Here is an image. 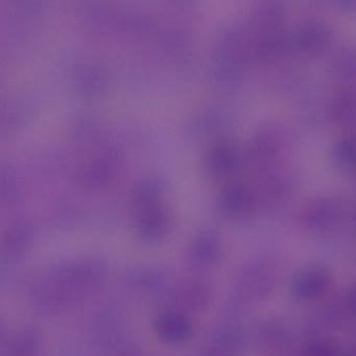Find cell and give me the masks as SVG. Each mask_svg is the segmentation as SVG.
<instances>
[{"label": "cell", "mask_w": 356, "mask_h": 356, "mask_svg": "<svg viewBox=\"0 0 356 356\" xmlns=\"http://www.w3.org/2000/svg\"><path fill=\"white\" fill-rule=\"evenodd\" d=\"M343 303L350 316H356V282L352 284L343 296Z\"/></svg>", "instance_id": "cell-16"}, {"label": "cell", "mask_w": 356, "mask_h": 356, "mask_svg": "<svg viewBox=\"0 0 356 356\" xmlns=\"http://www.w3.org/2000/svg\"><path fill=\"white\" fill-rule=\"evenodd\" d=\"M327 34L323 28L318 26H310L304 28L300 33L299 43L306 49H316L326 43Z\"/></svg>", "instance_id": "cell-13"}, {"label": "cell", "mask_w": 356, "mask_h": 356, "mask_svg": "<svg viewBox=\"0 0 356 356\" xmlns=\"http://www.w3.org/2000/svg\"><path fill=\"white\" fill-rule=\"evenodd\" d=\"M250 343L264 356H284L293 347V331L279 318H266L250 329Z\"/></svg>", "instance_id": "cell-4"}, {"label": "cell", "mask_w": 356, "mask_h": 356, "mask_svg": "<svg viewBox=\"0 0 356 356\" xmlns=\"http://www.w3.org/2000/svg\"><path fill=\"white\" fill-rule=\"evenodd\" d=\"M214 291L207 280L199 277L172 282L158 297L163 312H174L189 316L205 312L213 301Z\"/></svg>", "instance_id": "cell-2"}, {"label": "cell", "mask_w": 356, "mask_h": 356, "mask_svg": "<svg viewBox=\"0 0 356 356\" xmlns=\"http://www.w3.org/2000/svg\"><path fill=\"white\" fill-rule=\"evenodd\" d=\"M107 264L95 258L60 262L44 275L33 291L39 312L60 314L76 305L105 280Z\"/></svg>", "instance_id": "cell-1"}, {"label": "cell", "mask_w": 356, "mask_h": 356, "mask_svg": "<svg viewBox=\"0 0 356 356\" xmlns=\"http://www.w3.org/2000/svg\"><path fill=\"white\" fill-rule=\"evenodd\" d=\"M126 282L136 293L158 298L172 282V273L162 264H143L127 274Z\"/></svg>", "instance_id": "cell-7"}, {"label": "cell", "mask_w": 356, "mask_h": 356, "mask_svg": "<svg viewBox=\"0 0 356 356\" xmlns=\"http://www.w3.org/2000/svg\"><path fill=\"white\" fill-rule=\"evenodd\" d=\"M197 356H235L230 352L218 347V346L212 345V343H206L205 347L200 351Z\"/></svg>", "instance_id": "cell-17"}, {"label": "cell", "mask_w": 356, "mask_h": 356, "mask_svg": "<svg viewBox=\"0 0 356 356\" xmlns=\"http://www.w3.org/2000/svg\"><path fill=\"white\" fill-rule=\"evenodd\" d=\"M341 356H356V334L352 337L345 348H343V353Z\"/></svg>", "instance_id": "cell-19"}, {"label": "cell", "mask_w": 356, "mask_h": 356, "mask_svg": "<svg viewBox=\"0 0 356 356\" xmlns=\"http://www.w3.org/2000/svg\"><path fill=\"white\" fill-rule=\"evenodd\" d=\"M108 356H145L141 353L140 350L134 347L120 348L115 350L113 353L109 354Z\"/></svg>", "instance_id": "cell-18"}, {"label": "cell", "mask_w": 356, "mask_h": 356, "mask_svg": "<svg viewBox=\"0 0 356 356\" xmlns=\"http://www.w3.org/2000/svg\"><path fill=\"white\" fill-rule=\"evenodd\" d=\"M154 333L161 343L179 346L193 339L195 328L189 316L174 312H162L154 318Z\"/></svg>", "instance_id": "cell-8"}, {"label": "cell", "mask_w": 356, "mask_h": 356, "mask_svg": "<svg viewBox=\"0 0 356 356\" xmlns=\"http://www.w3.org/2000/svg\"><path fill=\"white\" fill-rule=\"evenodd\" d=\"M34 239V233L29 226L15 227L8 232L3 241L1 252L9 260L22 257L30 249Z\"/></svg>", "instance_id": "cell-11"}, {"label": "cell", "mask_w": 356, "mask_h": 356, "mask_svg": "<svg viewBox=\"0 0 356 356\" xmlns=\"http://www.w3.org/2000/svg\"><path fill=\"white\" fill-rule=\"evenodd\" d=\"M343 347L334 337L316 334L302 345L300 356H341Z\"/></svg>", "instance_id": "cell-12"}, {"label": "cell", "mask_w": 356, "mask_h": 356, "mask_svg": "<svg viewBox=\"0 0 356 356\" xmlns=\"http://www.w3.org/2000/svg\"><path fill=\"white\" fill-rule=\"evenodd\" d=\"M343 216V208L337 201L320 200L304 210L302 220L308 230L323 233L337 228Z\"/></svg>", "instance_id": "cell-9"}, {"label": "cell", "mask_w": 356, "mask_h": 356, "mask_svg": "<svg viewBox=\"0 0 356 356\" xmlns=\"http://www.w3.org/2000/svg\"><path fill=\"white\" fill-rule=\"evenodd\" d=\"M41 334L33 327H22L8 333L0 347L1 356H35L41 347Z\"/></svg>", "instance_id": "cell-10"}, {"label": "cell", "mask_w": 356, "mask_h": 356, "mask_svg": "<svg viewBox=\"0 0 356 356\" xmlns=\"http://www.w3.org/2000/svg\"><path fill=\"white\" fill-rule=\"evenodd\" d=\"M337 159L346 168H356V137L341 141L337 151Z\"/></svg>", "instance_id": "cell-14"}, {"label": "cell", "mask_w": 356, "mask_h": 356, "mask_svg": "<svg viewBox=\"0 0 356 356\" xmlns=\"http://www.w3.org/2000/svg\"><path fill=\"white\" fill-rule=\"evenodd\" d=\"M278 283L276 266L266 259L247 262L237 273L233 284L235 304L261 302L274 293Z\"/></svg>", "instance_id": "cell-3"}, {"label": "cell", "mask_w": 356, "mask_h": 356, "mask_svg": "<svg viewBox=\"0 0 356 356\" xmlns=\"http://www.w3.org/2000/svg\"><path fill=\"white\" fill-rule=\"evenodd\" d=\"M224 255L222 238L214 231H204L193 238L186 252V261L195 270H207L220 264Z\"/></svg>", "instance_id": "cell-6"}, {"label": "cell", "mask_w": 356, "mask_h": 356, "mask_svg": "<svg viewBox=\"0 0 356 356\" xmlns=\"http://www.w3.org/2000/svg\"><path fill=\"white\" fill-rule=\"evenodd\" d=\"M333 109L339 120H353L356 116V95H345L339 97Z\"/></svg>", "instance_id": "cell-15"}, {"label": "cell", "mask_w": 356, "mask_h": 356, "mask_svg": "<svg viewBox=\"0 0 356 356\" xmlns=\"http://www.w3.org/2000/svg\"><path fill=\"white\" fill-rule=\"evenodd\" d=\"M332 282V274L326 266L306 264L293 273L289 282V291L297 301L314 302L328 293Z\"/></svg>", "instance_id": "cell-5"}]
</instances>
